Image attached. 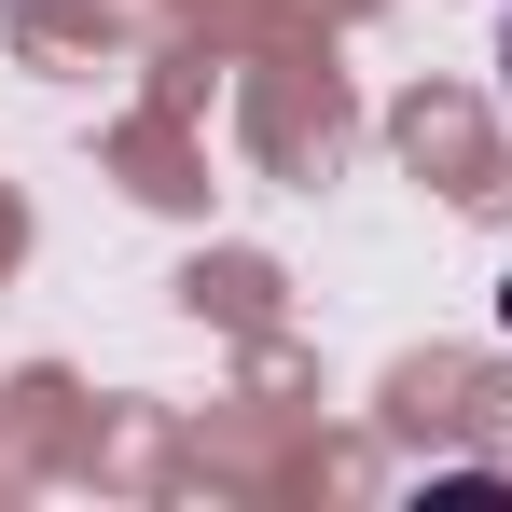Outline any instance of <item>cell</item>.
Returning <instances> with one entry per match:
<instances>
[{
	"mask_svg": "<svg viewBox=\"0 0 512 512\" xmlns=\"http://www.w3.org/2000/svg\"><path fill=\"white\" fill-rule=\"evenodd\" d=\"M499 319H512V277H499Z\"/></svg>",
	"mask_w": 512,
	"mask_h": 512,
	"instance_id": "6da1fadb",
	"label": "cell"
},
{
	"mask_svg": "<svg viewBox=\"0 0 512 512\" xmlns=\"http://www.w3.org/2000/svg\"><path fill=\"white\" fill-rule=\"evenodd\" d=\"M499 70H512V42H499Z\"/></svg>",
	"mask_w": 512,
	"mask_h": 512,
	"instance_id": "7a4b0ae2",
	"label": "cell"
}]
</instances>
